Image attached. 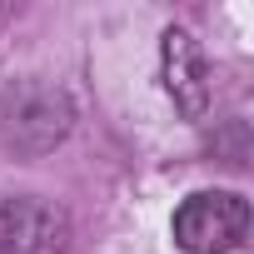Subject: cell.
I'll return each instance as SVG.
<instances>
[{
	"mask_svg": "<svg viewBox=\"0 0 254 254\" xmlns=\"http://www.w3.org/2000/svg\"><path fill=\"white\" fill-rule=\"evenodd\" d=\"M70 239L65 209L35 194L0 199V254H60Z\"/></svg>",
	"mask_w": 254,
	"mask_h": 254,
	"instance_id": "3957f363",
	"label": "cell"
},
{
	"mask_svg": "<svg viewBox=\"0 0 254 254\" xmlns=\"http://www.w3.org/2000/svg\"><path fill=\"white\" fill-rule=\"evenodd\" d=\"M170 234L185 254H234L249 234V199L234 190H194L180 199Z\"/></svg>",
	"mask_w": 254,
	"mask_h": 254,
	"instance_id": "6da1fadb",
	"label": "cell"
},
{
	"mask_svg": "<svg viewBox=\"0 0 254 254\" xmlns=\"http://www.w3.org/2000/svg\"><path fill=\"white\" fill-rule=\"evenodd\" d=\"M160 80H165V95L175 100V110L185 120H204V110H209V60H204L199 40L180 25H170L160 35Z\"/></svg>",
	"mask_w": 254,
	"mask_h": 254,
	"instance_id": "277c9868",
	"label": "cell"
},
{
	"mask_svg": "<svg viewBox=\"0 0 254 254\" xmlns=\"http://www.w3.org/2000/svg\"><path fill=\"white\" fill-rule=\"evenodd\" d=\"M70 100L50 85H20L0 95V130L15 150H50L70 135Z\"/></svg>",
	"mask_w": 254,
	"mask_h": 254,
	"instance_id": "7a4b0ae2",
	"label": "cell"
}]
</instances>
